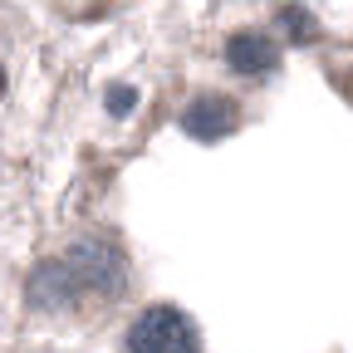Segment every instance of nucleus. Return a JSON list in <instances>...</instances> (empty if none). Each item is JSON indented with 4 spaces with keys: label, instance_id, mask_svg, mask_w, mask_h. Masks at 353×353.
<instances>
[{
    "label": "nucleus",
    "instance_id": "obj_3",
    "mask_svg": "<svg viewBox=\"0 0 353 353\" xmlns=\"http://www.w3.org/2000/svg\"><path fill=\"white\" fill-rule=\"evenodd\" d=\"M236 103L231 99H221V94H206L196 103H187L182 113V132L187 138H201V143H216V138H226V132L236 128Z\"/></svg>",
    "mask_w": 353,
    "mask_h": 353
},
{
    "label": "nucleus",
    "instance_id": "obj_2",
    "mask_svg": "<svg viewBox=\"0 0 353 353\" xmlns=\"http://www.w3.org/2000/svg\"><path fill=\"white\" fill-rule=\"evenodd\" d=\"M69 265H74V275L88 280L99 294H123L128 290V265L108 241H79L69 250Z\"/></svg>",
    "mask_w": 353,
    "mask_h": 353
},
{
    "label": "nucleus",
    "instance_id": "obj_1",
    "mask_svg": "<svg viewBox=\"0 0 353 353\" xmlns=\"http://www.w3.org/2000/svg\"><path fill=\"white\" fill-rule=\"evenodd\" d=\"M128 353H201V334L176 304H148L128 324Z\"/></svg>",
    "mask_w": 353,
    "mask_h": 353
},
{
    "label": "nucleus",
    "instance_id": "obj_4",
    "mask_svg": "<svg viewBox=\"0 0 353 353\" xmlns=\"http://www.w3.org/2000/svg\"><path fill=\"white\" fill-rule=\"evenodd\" d=\"M226 64H231L236 74L255 79V74H270V69L280 64V50L270 44V34H260V30H241V34H231V39H226Z\"/></svg>",
    "mask_w": 353,
    "mask_h": 353
},
{
    "label": "nucleus",
    "instance_id": "obj_8",
    "mask_svg": "<svg viewBox=\"0 0 353 353\" xmlns=\"http://www.w3.org/2000/svg\"><path fill=\"white\" fill-rule=\"evenodd\" d=\"M0 94H6V69H0Z\"/></svg>",
    "mask_w": 353,
    "mask_h": 353
},
{
    "label": "nucleus",
    "instance_id": "obj_6",
    "mask_svg": "<svg viewBox=\"0 0 353 353\" xmlns=\"http://www.w3.org/2000/svg\"><path fill=\"white\" fill-rule=\"evenodd\" d=\"M285 25H290V34H294V39H304V34H314V25H309V20H304L299 10H290V15H285Z\"/></svg>",
    "mask_w": 353,
    "mask_h": 353
},
{
    "label": "nucleus",
    "instance_id": "obj_5",
    "mask_svg": "<svg viewBox=\"0 0 353 353\" xmlns=\"http://www.w3.org/2000/svg\"><path fill=\"white\" fill-rule=\"evenodd\" d=\"M79 294V275H74V265L69 260H50V265H39V275H34V304L44 309H59Z\"/></svg>",
    "mask_w": 353,
    "mask_h": 353
},
{
    "label": "nucleus",
    "instance_id": "obj_7",
    "mask_svg": "<svg viewBox=\"0 0 353 353\" xmlns=\"http://www.w3.org/2000/svg\"><path fill=\"white\" fill-rule=\"evenodd\" d=\"M132 103H138V99H132V88H118V94H108V108H113V113H128Z\"/></svg>",
    "mask_w": 353,
    "mask_h": 353
}]
</instances>
